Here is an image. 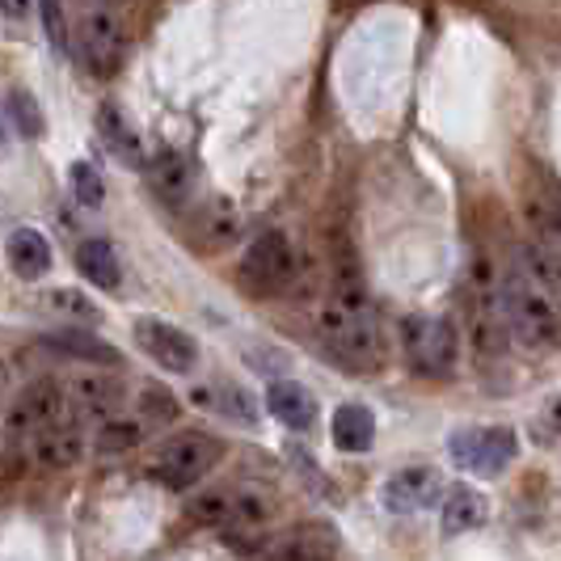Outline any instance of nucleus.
<instances>
[{"mask_svg":"<svg viewBox=\"0 0 561 561\" xmlns=\"http://www.w3.org/2000/svg\"><path fill=\"white\" fill-rule=\"evenodd\" d=\"M317 330L342 364L371 367L380 359V330H376V317L367 309V300H346V296L330 291V300L317 312Z\"/></svg>","mask_w":561,"mask_h":561,"instance_id":"nucleus-1","label":"nucleus"},{"mask_svg":"<svg viewBox=\"0 0 561 561\" xmlns=\"http://www.w3.org/2000/svg\"><path fill=\"white\" fill-rule=\"evenodd\" d=\"M499 300L506 330L515 337H524L528 346H561V305H553L540 287H533L524 275H511L499 287Z\"/></svg>","mask_w":561,"mask_h":561,"instance_id":"nucleus-2","label":"nucleus"},{"mask_svg":"<svg viewBox=\"0 0 561 561\" xmlns=\"http://www.w3.org/2000/svg\"><path fill=\"white\" fill-rule=\"evenodd\" d=\"M77 56L93 77H114L127 59V22L114 4H89L77 22Z\"/></svg>","mask_w":561,"mask_h":561,"instance_id":"nucleus-3","label":"nucleus"},{"mask_svg":"<svg viewBox=\"0 0 561 561\" xmlns=\"http://www.w3.org/2000/svg\"><path fill=\"white\" fill-rule=\"evenodd\" d=\"M401 346H405V359L419 376L431 380H444L456 371L460 359V337L448 317H410L405 330H401Z\"/></svg>","mask_w":561,"mask_h":561,"instance_id":"nucleus-4","label":"nucleus"},{"mask_svg":"<svg viewBox=\"0 0 561 561\" xmlns=\"http://www.w3.org/2000/svg\"><path fill=\"white\" fill-rule=\"evenodd\" d=\"M241 283L250 287L253 296H283L296 283V245L283 237L279 228L257 232L250 245H245Z\"/></svg>","mask_w":561,"mask_h":561,"instance_id":"nucleus-5","label":"nucleus"},{"mask_svg":"<svg viewBox=\"0 0 561 561\" xmlns=\"http://www.w3.org/2000/svg\"><path fill=\"white\" fill-rule=\"evenodd\" d=\"M216 460H220V444L207 431H186V435H173L169 444H161L148 473L165 490H191L198 478H207V469Z\"/></svg>","mask_w":561,"mask_h":561,"instance_id":"nucleus-6","label":"nucleus"},{"mask_svg":"<svg viewBox=\"0 0 561 561\" xmlns=\"http://www.w3.org/2000/svg\"><path fill=\"white\" fill-rule=\"evenodd\" d=\"M448 451L460 469L481 473V478H499L515 460L519 439L511 426H473V431H456L448 439Z\"/></svg>","mask_w":561,"mask_h":561,"instance_id":"nucleus-7","label":"nucleus"},{"mask_svg":"<svg viewBox=\"0 0 561 561\" xmlns=\"http://www.w3.org/2000/svg\"><path fill=\"white\" fill-rule=\"evenodd\" d=\"M136 342H140L144 355L152 364H161L173 376H191L198 364L195 337L186 334V330H178V325H165V321H152V317L136 321Z\"/></svg>","mask_w":561,"mask_h":561,"instance_id":"nucleus-8","label":"nucleus"},{"mask_svg":"<svg viewBox=\"0 0 561 561\" xmlns=\"http://www.w3.org/2000/svg\"><path fill=\"white\" fill-rule=\"evenodd\" d=\"M68 410H72V401L64 393V385H56V380H34L26 393L18 397V405H13V414H9V426L34 435V431H43V426L68 422Z\"/></svg>","mask_w":561,"mask_h":561,"instance_id":"nucleus-9","label":"nucleus"},{"mask_svg":"<svg viewBox=\"0 0 561 561\" xmlns=\"http://www.w3.org/2000/svg\"><path fill=\"white\" fill-rule=\"evenodd\" d=\"M148 186L152 195L161 198L165 207H186L191 195H195V165L178 152V148H161L152 161H148Z\"/></svg>","mask_w":561,"mask_h":561,"instance_id":"nucleus-10","label":"nucleus"},{"mask_svg":"<svg viewBox=\"0 0 561 561\" xmlns=\"http://www.w3.org/2000/svg\"><path fill=\"white\" fill-rule=\"evenodd\" d=\"M439 490H444V481H439L435 469L410 465V469H401V473L385 481V506L393 515H414V511H426V506L435 503Z\"/></svg>","mask_w":561,"mask_h":561,"instance_id":"nucleus-11","label":"nucleus"},{"mask_svg":"<svg viewBox=\"0 0 561 561\" xmlns=\"http://www.w3.org/2000/svg\"><path fill=\"white\" fill-rule=\"evenodd\" d=\"M337 553V533L321 528V524H305V528H291L279 540H271L262 549L266 561H330Z\"/></svg>","mask_w":561,"mask_h":561,"instance_id":"nucleus-12","label":"nucleus"},{"mask_svg":"<svg viewBox=\"0 0 561 561\" xmlns=\"http://www.w3.org/2000/svg\"><path fill=\"white\" fill-rule=\"evenodd\" d=\"M4 257H9V271L22 283H38L51 271V241L30 225L13 228L9 241H4Z\"/></svg>","mask_w":561,"mask_h":561,"instance_id":"nucleus-13","label":"nucleus"},{"mask_svg":"<svg viewBox=\"0 0 561 561\" xmlns=\"http://www.w3.org/2000/svg\"><path fill=\"white\" fill-rule=\"evenodd\" d=\"M237 232H241V216H237V203H232V198L216 195L195 211L191 237H195V245H203V250H211V253L228 250V245L237 241Z\"/></svg>","mask_w":561,"mask_h":561,"instance_id":"nucleus-14","label":"nucleus"},{"mask_svg":"<svg viewBox=\"0 0 561 561\" xmlns=\"http://www.w3.org/2000/svg\"><path fill=\"white\" fill-rule=\"evenodd\" d=\"M30 448H34V460H38L43 469H68V465L81 460V451H84L81 426L72 419L56 422V426H43V431L30 435Z\"/></svg>","mask_w":561,"mask_h":561,"instance_id":"nucleus-15","label":"nucleus"},{"mask_svg":"<svg viewBox=\"0 0 561 561\" xmlns=\"http://www.w3.org/2000/svg\"><path fill=\"white\" fill-rule=\"evenodd\" d=\"M68 401H72V410H81L89 419L111 422V419H118L127 393H123L118 380H106V376H77L72 389H68Z\"/></svg>","mask_w":561,"mask_h":561,"instance_id":"nucleus-16","label":"nucleus"},{"mask_svg":"<svg viewBox=\"0 0 561 561\" xmlns=\"http://www.w3.org/2000/svg\"><path fill=\"white\" fill-rule=\"evenodd\" d=\"M266 410L291 431H309L317 422V397L305 385H296V380H275L266 389Z\"/></svg>","mask_w":561,"mask_h":561,"instance_id":"nucleus-17","label":"nucleus"},{"mask_svg":"<svg viewBox=\"0 0 561 561\" xmlns=\"http://www.w3.org/2000/svg\"><path fill=\"white\" fill-rule=\"evenodd\" d=\"M519 262H524V279L540 287L553 305H561V250L558 245H524L519 253Z\"/></svg>","mask_w":561,"mask_h":561,"instance_id":"nucleus-18","label":"nucleus"},{"mask_svg":"<svg viewBox=\"0 0 561 561\" xmlns=\"http://www.w3.org/2000/svg\"><path fill=\"white\" fill-rule=\"evenodd\" d=\"M77 271H81L84 279L93 283V287H102V291H118V283H123V266H118V257H114V245L111 241H81V250H77Z\"/></svg>","mask_w":561,"mask_h":561,"instance_id":"nucleus-19","label":"nucleus"},{"mask_svg":"<svg viewBox=\"0 0 561 561\" xmlns=\"http://www.w3.org/2000/svg\"><path fill=\"white\" fill-rule=\"evenodd\" d=\"M330 435L342 451H367L376 444V419L367 405H342V410H334Z\"/></svg>","mask_w":561,"mask_h":561,"instance_id":"nucleus-20","label":"nucleus"},{"mask_svg":"<svg viewBox=\"0 0 561 561\" xmlns=\"http://www.w3.org/2000/svg\"><path fill=\"white\" fill-rule=\"evenodd\" d=\"M98 131H102V140L111 148L114 157L123 161V165H144V148H140V136H136V127L118 114V106H102L98 111Z\"/></svg>","mask_w":561,"mask_h":561,"instance_id":"nucleus-21","label":"nucleus"},{"mask_svg":"<svg viewBox=\"0 0 561 561\" xmlns=\"http://www.w3.org/2000/svg\"><path fill=\"white\" fill-rule=\"evenodd\" d=\"M43 342L59 355H72V359H84V364H118V351L111 342L98 334H84V330H59V334H47Z\"/></svg>","mask_w":561,"mask_h":561,"instance_id":"nucleus-22","label":"nucleus"},{"mask_svg":"<svg viewBox=\"0 0 561 561\" xmlns=\"http://www.w3.org/2000/svg\"><path fill=\"white\" fill-rule=\"evenodd\" d=\"M485 515H490V503L481 499L478 490H451L448 503H444V533H473V528L485 524Z\"/></svg>","mask_w":561,"mask_h":561,"instance_id":"nucleus-23","label":"nucleus"},{"mask_svg":"<svg viewBox=\"0 0 561 561\" xmlns=\"http://www.w3.org/2000/svg\"><path fill=\"white\" fill-rule=\"evenodd\" d=\"M144 439V422L140 419H111L98 426V435H93V448L102 451V456H123V451H131L136 444Z\"/></svg>","mask_w":561,"mask_h":561,"instance_id":"nucleus-24","label":"nucleus"},{"mask_svg":"<svg viewBox=\"0 0 561 561\" xmlns=\"http://www.w3.org/2000/svg\"><path fill=\"white\" fill-rule=\"evenodd\" d=\"M9 118L18 123L22 136H43V114H38V102L26 89H9Z\"/></svg>","mask_w":561,"mask_h":561,"instance_id":"nucleus-25","label":"nucleus"},{"mask_svg":"<svg viewBox=\"0 0 561 561\" xmlns=\"http://www.w3.org/2000/svg\"><path fill=\"white\" fill-rule=\"evenodd\" d=\"M72 195L81 207H98L106 198V186H102V173L89 165V161H77L72 165Z\"/></svg>","mask_w":561,"mask_h":561,"instance_id":"nucleus-26","label":"nucleus"},{"mask_svg":"<svg viewBox=\"0 0 561 561\" xmlns=\"http://www.w3.org/2000/svg\"><path fill=\"white\" fill-rule=\"evenodd\" d=\"M47 309H56L59 317H81V321H93V317H98V309L84 300L81 291H72V287L51 291V296H47Z\"/></svg>","mask_w":561,"mask_h":561,"instance_id":"nucleus-27","label":"nucleus"},{"mask_svg":"<svg viewBox=\"0 0 561 561\" xmlns=\"http://www.w3.org/2000/svg\"><path fill=\"white\" fill-rule=\"evenodd\" d=\"M232 503L220 499V494H198V503H191V519L198 524H232Z\"/></svg>","mask_w":561,"mask_h":561,"instance_id":"nucleus-28","label":"nucleus"},{"mask_svg":"<svg viewBox=\"0 0 561 561\" xmlns=\"http://www.w3.org/2000/svg\"><path fill=\"white\" fill-rule=\"evenodd\" d=\"M43 9V26H47V38L56 51H68V18H64V0H38Z\"/></svg>","mask_w":561,"mask_h":561,"instance_id":"nucleus-29","label":"nucleus"},{"mask_svg":"<svg viewBox=\"0 0 561 561\" xmlns=\"http://www.w3.org/2000/svg\"><path fill=\"white\" fill-rule=\"evenodd\" d=\"M140 410H144V419H152V422H173V419H178V401H173L165 389H144Z\"/></svg>","mask_w":561,"mask_h":561,"instance_id":"nucleus-30","label":"nucleus"},{"mask_svg":"<svg viewBox=\"0 0 561 561\" xmlns=\"http://www.w3.org/2000/svg\"><path fill=\"white\" fill-rule=\"evenodd\" d=\"M0 13L9 22H26L30 13H34V0H0Z\"/></svg>","mask_w":561,"mask_h":561,"instance_id":"nucleus-31","label":"nucleus"},{"mask_svg":"<svg viewBox=\"0 0 561 561\" xmlns=\"http://www.w3.org/2000/svg\"><path fill=\"white\" fill-rule=\"evenodd\" d=\"M540 228H545V245H558V250H561V211L540 216Z\"/></svg>","mask_w":561,"mask_h":561,"instance_id":"nucleus-32","label":"nucleus"},{"mask_svg":"<svg viewBox=\"0 0 561 561\" xmlns=\"http://www.w3.org/2000/svg\"><path fill=\"white\" fill-rule=\"evenodd\" d=\"M549 422H553V431H561V397L549 405Z\"/></svg>","mask_w":561,"mask_h":561,"instance_id":"nucleus-33","label":"nucleus"},{"mask_svg":"<svg viewBox=\"0 0 561 561\" xmlns=\"http://www.w3.org/2000/svg\"><path fill=\"white\" fill-rule=\"evenodd\" d=\"M0 148H9V131H4V118H0Z\"/></svg>","mask_w":561,"mask_h":561,"instance_id":"nucleus-34","label":"nucleus"},{"mask_svg":"<svg viewBox=\"0 0 561 561\" xmlns=\"http://www.w3.org/2000/svg\"><path fill=\"white\" fill-rule=\"evenodd\" d=\"M84 9H89V4H111V0H81Z\"/></svg>","mask_w":561,"mask_h":561,"instance_id":"nucleus-35","label":"nucleus"}]
</instances>
